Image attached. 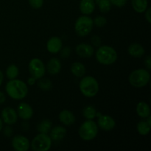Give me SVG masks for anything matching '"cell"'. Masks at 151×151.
<instances>
[{
    "instance_id": "cell-36",
    "label": "cell",
    "mask_w": 151,
    "mask_h": 151,
    "mask_svg": "<svg viewBox=\"0 0 151 151\" xmlns=\"http://www.w3.org/2000/svg\"><path fill=\"white\" fill-rule=\"evenodd\" d=\"M145 66L147 68V70H150L151 69V58L150 55H147L144 60Z\"/></svg>"
},
{
    "instance_id": "cell-19",
    "label": "cell",
    "mask_w": 151,
    "mask_h": 151,
    "mask_svg": "<svg viewBox=\"0 0 151 151\" xmlns=\"http://www.w3.org/2000/svg\"><path fill=\"white\" fill-rule=\"evenodd\" d=\"M128 52L134 58H141L145 54V50L140 44L134 43L128 47Z\"/></svg>"
},
{
    "instance_id": "cell-5",
    "label": "cell",
    "mask_w": 151,
    "mask_h": 151,
    "mask_svg": "<svg viewBox=\"0 0 151 151\" xmlns=\"http://www.w3.org/2000/svg\"><path fill=\"white\" fill-rule=\"evenodd\" d=\"M78 134L83 141H91L97 136L98 125L93 119H87L80 126Z\"/></svg>"
},
{
    "instance_id": "cell-29",
    "label": "cell",
    "mask_w": 151,
    "mask_h": 151,
    "mask_svg": "<svg viewBox=\"0 0 151 151\" xmlns=\"http://www.w3.org/2000/svg\"><path fill=\"white\" fill-rule=\"evenodd\" d=\"M93 22H94V24L95 26H97V27H103L107 23V19L104 17V16H97L95 19L93 20Z\"/></svg>"
},
{
    "instance_id": "cell-6",
    "label": "cell",
    "mask_w": 151,
    "mask_h": 151,
    "mask_svg": "<svg viewBox=\"0 0 151 151\" xmlns=\"http://www.w3.org/2000/svg\"><path fill=\"white\" fill-rule=\"evenodd\" d=\"M94 27L93 19L89 16L84 15L78 18L75 23V30L79 36L88 35L92 31Z\"/></svg>"
},
{
    "instance_id": "cell-11",
    "label": "cell",
    "mask_w": 151,
    "mask_h": 151,
    "mask_svg": "<svg viewBox=\"0 0 151 151\" xmlns=\"http://www.w3.org/2000/svg\"><path fill=\"white\" fill-rule=\"evenodd\" d=\"M1 119L7 125H13V124H15L17 122V112L13 108H4L2 110V111H1Z\"/></svg>"
},
{
    "instance_id": "cell-7",
    "label": "cell",
    "mask_w": 151,
    "mask_h": 151,
    "mask_svg": "<svg viewBox=\"0 0 151 151\" xmlns=\"http://www.w3.org/2000/svg\"><path fill=\"white\" fill-rule=\"evenodd\" d=\"M52 139L47 134H41L35 136L30 144L31 148L35 151H48L51 148Z\"/></svg>"
},
{
    "instance_id": "cell-17",
    "label": "cell",
    "mask_w": 151,
    "mask_h": 151,
    "mask_svg": "<svg viewBox=\"0 0 151 151\" xmlns=\"http://www.w3.org/2000/svg\"><path fill=\"white\" fill-rule=\"evenodd\" d=\"M46 69L50 75H55L58 74L61 69V63L58 58H52L48 61Z\"/></svg>"
},
{
    "instance_id": "cell-41",
    "label": "cell",
    "mask_w": 151,
    "mask_h": 151,
    "mask_svg": "<svg viewBox=\"0 0 151 151\" xmlns=\"http://www.w3.org/2000/svg\"><path fill=\"white\" fill-rule=\"evenodd\" d=\"M2 128H3V121L2 119L0 118V132H1V131L2 130Z\"/></svg>"
},
{
    "instance_id": "cell-23",
    "label": "cell",
    "mask_w": 151,
    "mask_h": 151,
    "mask_svg": "<svg viewBox=\"0 0 151 151\" xmlns=\"http://www.w3.org/2000/svg\"><path fill=\"white\" fill-rule=\"evenodd\" d=\"M52 123L50 119H43L37 126V130L41 134H48L52 128Z\"/></svg>"
},
{
    "instance_id": "cell-12",
    "label": "cell",
    "mask_w": 151,
    "mask_h": 151,
    "mask_svg": "<svg viewBox=\"0 0 151 151\" xmlns=\"http://www.w3.org/2000/svg\"><path fill=\"white\" fill-rule=\"evenodd\" d=\"M17 115L18 117L24 119V120H28L31 119L33 116V109L32 106L27 103H21L17 107Z\"/></svg>"
},
{
    "instance_id": "cell-15",
    "label": "cell",
    "mask_w": 151,
    "mask_h": 151,
    "mask_svg": "<svg viewBox=\"0 0 151 151\" xmlns=\"http://www.w3.org/2000/svg\"><path fill=\"white\" fill-rule=\"evenodd\" d=\"M59 120L66 126H70L75 122V116L72 111L64 109L59 114Z\"/></svg>"
},
{
    "instance_id": "cell-32",
    "label": "cell",
    "mask_w": 151,
    "mask_h": 151,
    "mask_svg": "<svg viewBox=\"0 0 151 151\" xmlns=\"http://www.w3.org/2000/svg\"><path fill=\"white\" fill-rule=\"evenodd\" d=\"M111 4L118 7H122L126 4L127 0H109Z\"/></svg>"
},
{
    "instance_id": "cell-38",
    "label": "cell",
    "mask_w": 151,
    "mask_h": 151,
    "mask_svg": "<svg viewBox=\"0 0 151 151\" xmlns=\"http://www.w3.org/2000/svg\"><path fill=\"white\" fill-rule=\"evenodd\" d=\"M35 82H36V79H35V78H34L33 77L31 76L30 78H28L27 84L29 86H33L34 84L35 83Z\"/></svg>"
},
{
    "instance_id": "cell-21",
    "label": "cell",
    "mask_w": 151,
    "mask_h": 151,
    "mask_svg": "<svg viewBox=\"0 0 151 151\" xmlns=\"http://www.w3.org/2000/svg\"><path fill=\"white\" fill-rule=\"evenodd\" d=\"M71 72L72 75L77 78H82L86 75V66L81 62H75L71 66Z\"/></svg>"
},
{
    "instance_id": "cell-25",
    "label": "cell",
    "mask_w": 151,
    "mask_h": 151,
    "mask_svg": "<svg viewBox=\"0 0 151 151\" xmlns=\"http://www.w3.org/2000/svg\"><path fill=\"white\" fill-rule=\"evenodd\" d=\"M95 4L98 6L99 10L102 13H108L111 8V4L109 0H94Z\"/></svg>"
},
{
    "instance_id": "cell-8",
    "label": "cell",
    "mask_w": 151,
    "mask_h": 151,
    "mask_svg": "<svg viewBox=\"0 0 151 151\" xmlns=\"http://www.w3.org/2000/svg\"><path fill=\"white\" fill-rule=\"evenodd\" d=\"M29 74L36 80L43 78L45 75L46 68L44 62L39 58H32L28 65Z\"/></svg>"
},
{
    "instance_id": "cell-31",
    "label": "cell",
    "mask_w": 151,
    "mask_h": 151,
    "mask_svg": "<svg viewBox=\"0 0 151 151\" xmlns=\"http://www.w3.org/2000/svg\"><path fill=\"white\" fill-rule=\"evenodd\" d=\"M60 56L63 58H67L70 56L71 52H72V50H71L70 47H62V49L60 50Z\"/></svg>"
},
{
    "instance_id": "cell-2",
    "label": "cell",
    "mask_w": 151,
    "mask_h": 151,
    "mask_svg": "<svg viewBox=\"0 0 151 151\" xmlns=\"http://www.w3.org/2000/svg\"><path fill=\"white\" fill-rule=\"evenodd\" d=\"M96 60L103 65H111L116 61L118 55L113 47L108 45L100 46L95 53Z\"/></svg>"
},
{
    "instance_id": "cell-30",
    "label": "cell",
    "mask_w": 151,
    "mask_h": 151,
    "mask_svg": "<svg viewBox=\"0 0 151 151\" xmlns=\"http://www.w3.org/2000/svg\"><path fill=\"white\" fill-rule=\"evenodd\" d=\"M29 4L32 8L39 9L44 4V0H28Z\"/></svg>"
},
{
    "instance_id": "cell-16",
    "label": "cell",
    "mask_w": 151,
    "mask_h": 151,
    "mask_svg": "<svg viewBox=\"0 0 151 151\" xmlns=\"http://www.w3.org/2000/svg\"><path fill=\"white\" fill-rule=\"evenodd\" d=\"M50 138L52 141L59 142L63 139L66 135V129L61 125H58L50 130Z\"/></svg>"
},
{
    "instance_id": "cell-14",
    "label": "cell",
    "mask_w": 151,
    "mask_h": 151,
    "mask_svg": "<svg viewBox=\"0 0 151 151\" xmlns=\"http://www.w3.org/2000/svg\"><path fill=\"white\" fill-rule=\"evenodd\" d=\"M76 53L78 56L81 58H91L94 52V47L89 44H86V43H81L77 45Z\"/></svg>"
},
{
    "instance_id": "cell-28",
    "label": "cell",
    "mask_w": 151,
    "mask_h": 151,
    "mask_svg": "<svg viewBox=\"0 0 151 151\" xmlns=\"http://www.w3.org/2000/svg\"><path fill=\"white\" fill-rule=\"evenodd\" d=\"M38 86L41 89L44 90V91H49L52 87V83L51 82L50 79L48 78H40L38 79Z\"/></svg>"
},
{
    "instance_id": "cell-13",
    "label": "cell",
    "mask_w": 151,
    "mask_h": 151,
    "mask_svg": "<svg viewBox=\"0 0 151 151\" xmlns=\"http://www.w3.org/2000/svg\"><path fill=\"white\" fill-rule=\"evenodd\" d=\"M62 47H63V42L59 37H51L47 41V49L49 52L52 53V54H57V53L60 52Z\"/></svg>"
},
{
    "instance_id": "cell-3",
    "label": "cell",
    "mask_w": 151,
    "mask_h": 151,
    "mask_svg": "<svg viewBox=\"0 0 151 151\" xmlns=\"http://www.w3.org/2000/svg\"><path fill=\"white\" fill-rule=\"evenodd\" d=\"M79 88L83 96L86 97H95L99 91V83L97 80L91 76L84 77L79 83Z\"/></svg>"
},
{
    "instance_id": "cell-37",
    "label": "cell",
    "mask_w": 151,
    "mask_h": 151,
    "mask_svg": "<svg viewBox=\"0 0 151 151\" xmlns=\"http://www.w3.org/2000/svg\"><path fill=\"white\" fill-rule=\"evenodd\" d=\"M6 101V96L4 92L0 91V104H3Z\"/></svg>"
},
{
    "instance_id": "cell-39",
    "label": "cell",
    "mask_w": 151,
    "mask_h": 151,
    "mask_svg": "<svg viewBox=\"0 0 151 151\" xmlns=\"http://www.w3.org/2000/svg\"><path fill=\"white\" fill-rule=\"evenodd\" d=\"M3 81H4V75H3V72L0 70V86L2 84Z\"/></svg>"
},
{
    "instance_id": "cell-35",
    "label": "cell",
    "mask_w": 151,
    "mask_h": 151,
    "mask_svg": "<svg viewBox=\"0 0 151 151\" xmlns=\"http://www.w3.org/2000/svg\"><path fill=\"white\" fill-rule=\"evenodd\" d=\"M145 19L147 20V22H148L149 24H150L151 23V8L150 7L147 8V10L145 11Z\"/></svg>"
},
{
    "instance_id": "cell-26",
    "label": "cell",
    "mask_w": 151,
    "mask_h": 151,
    "mask_svg": "<svg viewBox=\"0 0 151 151\" xmlns=\"http://www.w3.org/2000/svg\"><path fill=\"white\" fill-rule=\"evenodd\" d=\"M19 70L17 66L14 64L10 65L6 69V76L9 80L16 79L19 76Z\"/></svg>"
},
{
    "instance_id": "cell-18",
    "label": "cell",
    "mask_w": 151,
    "mask_h": 151,
    "mask_svg": "<svg viewBox=\"0 0 151 151\" xmlns=\"http://www.w3.org/2000/svg\"><path fill=\"white\" fill-rule=\"evenodd\" d=\"M94 0H81L80 2V10L83 15H91L95 10Z\"/></svg>"
},
{
    "instance_id": "cell-22",
    "label": "cell",
    "mask_w": 151,
    "mask_h": 151,
    "mask_svg": "<svg viewBox=\"0 0 151 151\" xmlns=\"http://www.w3.org/2000/svg\"><path fill=\"white\" fill-rule=\"evenodd\" d=\"M131 5L136 12L142 13L147 10L148 1L147 0H131Z\"/></svg>"
},
{
    "instance_id": "cell-4",
    "label": "cell",
    "mask_w": 151,
    "mask_h": 151,
    "mask_svg": "<svg viewBox=\"0 0 151 151\" xmlns=\"http://www.w3.org/2000/svg\"><path fill=\"white\" fill-rule=\"evenodd\" d=\"M150 75L147 69H137L133 71L128 77L130 84L135 88H143L150 82Z\"/></svg>"
},
{
    "instance_id": "cell-20",
    "label": "cell",
    "mask_w": 151,
    "mask_h": 151,
    "mask_svg": "<svg viewBox=\"0 0 151 151\" xmlns=\"http://www.w3.org/2000/svg\"><path fill=\"white\" fill-rule=\"evenodd\" d=\"M137 113L141 118H146L150 115V108L145 102H139L137 106Z\"/></svg>"
},
{
    "instance_id": "cell-24",
    "label": "cell",
    "mask_w": 151,
    "mask_h": 151,
    "mask_svg": "<svg viewBox=\"0 0 151 151\" xmlns=\"http://www.w3.org/2000/svg\"><path fill=\"white\" fill-rule=\"evenodd\" d=\"M151 125L146 121H140L137 126V130L139 134L142 136H147L150 133Z\"/></svg>"
},
{
    "instance_id": "cell-27",
    "label": "cell",
    "mask_w": 151,
    "mask_h": 151,
    "mask_svg": "<svg viewBox=\"0 0 151 151\" xmlns=\"http://www.w3.org/2000/svg\"><path fill=\"white\" fill-rule=\"evenodd\" d=\"M97 110L92 106H88L83 110V115L86 119H94L96 117Z\"/></svg>"
},
{
    "instance_id": "cell-1",
    "label": "cell",
    "mask_w": 151,
    "mask_h": 151,
    "mask_svg": "<svg viewBox=\"0 0 151 151\" xmlns=\"http://www.w3.org/2000/svg\"><path fill=\"white\" fill-rule=\"evenodd\" d=\"M7 95L13 100H21L28 94V86L26 83L19 79L10 80L5 86Z\"/></svg>"
},
{
    "instance_id": "cell-34",
    "label": "cell",
    "mask_w": 151,
    "mask_h": 151,
    "mask_svg": "<svg viewBox=\"0 0 151 151\" xmlns=\"http://www.w3.org/2000/svg\"><path fill=\"white\" fill-rule=\"evenodd\" d=\"M3 133H4V136L7 137H10L13 135V130L11 127L7 126L4 128V131H3Z\"/></svg>"
},
{
    "instance_id": "cell-10",
    "label": "cell",
    "mask_w": 151,
    "mask_h": 151,
    "mask_svg": "<svg viewBox=\"0 0 151 151\" xmlns=\"http://www.w3.org/2000/svg\"><path fill=\"white\" fill-rule=\"evenodd\" d=\"M13 148L16 151H27L30 147L29 139L22 135H16L11 141Z\"/></svg>"
},
{
    "instance_id": "cell-40",
    "label": "cell",
    "mask_w": 151,
    "mask_h": 151,
    "mask_svg": "<svg viewBox=\"0 0 151 151\" xmlns=\"http://www.w3.org/2000/svg\"><path fill=\"white\" fill-rule=\"evenodd\" d=\"M146 119H147L146 122H147V123L149 124V125H151V116H150H150H147V117L146 118Z\"/></svg>"
},
{
    "instance_id": "cell-9",
    "label": "cell",
    "mask_w": 151,
    "mask_h": 151,
    "mask_svg": "<svg viewBox=\"0 0 151 151\" xmlns=\"http://www.w3.org/2000/svg\"><path fill=\"white\" fill-rule=\"evenodd\" d=\"M96 116L98 117L97 125L103 131H111L116 126V122H115L114 119L109 115L102 114L100 112L98 113L97 112Z\"/></svg>"
},
{
    "instance_id": "cell-33",
    "label": "cell",
    "mask_w": 151,
    "mask_h": 151,
    "mask_svg": "<svg viewBox=\"0 0 151 151\" xmlns=\"http://www.w3.org/2000/svg\"><path fill=\"white\" fill-rule=\"evenodd\" d=\"M91 42L92 45H94V47H100L101 45L102 41L100 37L97 36V35H94V36L91 37Z\"/></svg>"
}]
</instances>
